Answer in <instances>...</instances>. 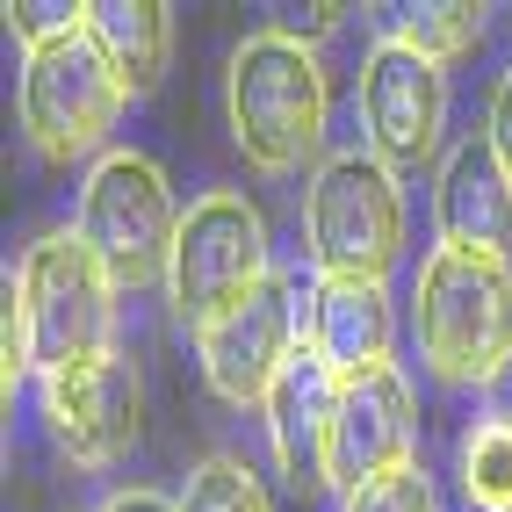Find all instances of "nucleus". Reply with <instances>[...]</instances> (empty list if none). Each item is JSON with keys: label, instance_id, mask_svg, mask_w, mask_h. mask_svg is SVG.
I'll use <instances>...</instances> for the list:
<instances>
[{"label": "nucleus", "instance_id": "1", "mask_svg": "<svg viewBox=\"0 0 512 512\" xmlns=\"http://www.w3.org/2000/svg\"><path fill=\"white\" fill-rule=\"evenodd\" d=\"M231 138L260 174H303L325 152V65L289 29H253L231 51Z\"/></svg>", "mask_w": 512, "mask_h": 512}, {"label": "nucleus", "instance_id": "2", "mask_svg": "<svg viewBox=\"0 0 512 512\" xmlns=\"http://www.w3.org/2000/svg\"><path fill=\"white\" fill-rule=\"evenodd\" d=\"M8 296L29 325V361L37 375L80 368L94 354H116V282L109 267L87 253L80 231H51L22 253V267H8Z\"/></svg>", "mask_w": 512, "mask_h": 512}, {"label": "nucleus", "instance_id": "3", "mask_svg": "<svg viewBox=\"0 0 512 512\" xmlns=\"http://www.w3.org/2000/svg\"><path fill=\"white\" fill-rule=\"evenodd\" d=\"M419 361L440 383H476L512 361V267L440 246L419 267Z\"/></svg>", "mask_w": 512, "mask_h": 512}, {"label": "nucleus", "instance_id": "4", "mask_svg": "<svg viewBox=\"0 0 512 512\" xmlns=\"http://www.w3.org/2000/svg\"><path fill=\"white\" fill-rule=\"evenodd\" d=\"M303 231H311L318 282H390L404 253V195L397 174L375 152H339L318 166L303 195Z\"/></svg>", "mask_w": 512, "mask_h": 512}, {"label": "nucleus", "instance_id": "5", "mask_svg": "<svg viewBox=\"0 0 512 512\" xmlns=\"http://www.w3.org/2000/svg\"><path fill=\"white\" fill-rule=\"evenodd\" d=\"M73 231L87 238V253L109 267L116 289H152V282H166V267H174L181 210H174L166 174L145 152H109L80 188V224Z\"/></svg>", "mask_w": 512, "mask_h": 512}, {"label": "nucleus", "instance_id": "6", "mask_svg": "<svg viewBox=\"0 0 512 512\" xmlns=\"http://www.w3.org/2000/svg\"><path fill=\"white\" fill-rule=\"evenodd\" d=\"M275 267H267V224L246 195H202L181 217V246L166 267V303H174L181 332H210L217 318H231Z\"/></svg>", "mask_w": 512, "mask_h": 512}, {"label": "nucleus", "instance_id": "7", "mask_svg": "<svg viewBox=\"0 0 512 512\" xmlns=\"http://www.w3.org/2000/svg\"><path fill=\"white\" fill-rule=\"evenodd\" d=\"M123 101L130 94L116 80V65L101 58V44L87 37V29L22 58V130H29V145H37L51 166H73V159L109 145Z\"/></svg>", "mask_w": 512, "mask_h": 512}, {"label": "nucleus", "instance_id": "8", "mask_svg": "<svg viewBox=\"0 0 512 512\" xmlns=\"http://www.w3.org/2000/svg\"><path fill=\"white\" fill-rule=\"evenodd\" d=\"M303 339H311V296H296L289 275H267L231 318H217L210 332H202L195 347H202V375H210V390L246 412V404L275 397L282 368L303 354Z\"/></svg>", "mask_w": 512, "mask_h": 512}, {"label": "nucleus", "instance_id": "9", "mask_svg": "<svg viewBox=\"0 0 512 512\" xmlns=\"http://www.w3.org/2000/svg\"><path fill=\"white\" fill-rule=\"evenodd\" d=\"M44 426L58 440V455H73L80 469L123 462L145 433V383L130 354H94L80 368L44 375Z\"/></svg>", "mask_w": 512, "mask_h": 512}, {"label": "nucleus", "instance_id": "10", "mask_svg": "<svg viewBox=\"0 0 512 512\" xmlns=\"http://www.w3.org/2000/svg\"><path fill=\"white\" fill-rule=\"evenodd\" d=\"M361 130H368V152L390 174H419L440 152V130H448V80H440V65H426L383 37L361 65Z\"/></svg>", "mask_w": 512, "mask_h": 512}, {"label": "nucleus", "instance_id": "11", "mask_svg": "<svg viewBox=\"0 0 512 512\" xmlns=\"http://www.w3.org/2000/svg\"><path fill=\"white\" fill-rule=\"evenodd\" d=\"M412 390H404L397 368H368L339 390V419H332V484L339 491H361L390 469H412Z\"/></svg>", "mask_w": 512, "mask_h": 512}, {"label": "nucleus", "instance_id": "12", "mask_svg": "<svg viewBox=\"0 0 512 512\" xmlns=\"http://www.w3.org/2000/svg\"><path fill=\"white\" fill-rule=\"evenodd\" d=\"M339 375L303 347L289 368H282V383H275V397L260 404L267 412V440H275V462H282V476H289V491L296 498H311V491H325L332 484V419H339Z\"/></svg>", "mask_w": 512, "mask_h": 512}, {"label": "nucleus", "instance_id": "13", "mask_svg": "<svg viewBox=\"0 0 512 512\" xmlns=\"http://www.w3.org/2000/svg\"><path fill=\"white\" fill-rule=\"evenodd\" d=\"M433 217L448 253H484L505 260L512 253V174L491 138H462L440 166V188H433Z\"/></svg>", "mask_w": 512, "mask_h": 512}, {"label": "nucleus", "instance_id": "14", "mask_svg": "<svg viewBox=\"0 0 512 512\" xmlns=\"http://www.w3.org/2000/svg\"><path fill=\"white\" fill-rule=\"evenodd\" d=\"M390 339H397V318H390V289L375 282H311V347L339 383H354L368 368H390Z\"/></svg>", "mask_w": 512, "mask_h": 512}, {"label": "nucleus", "instance_id": "15", "mask_svg": "<svg viewBox=\"0 0 512 512\" xmlns=\"http://www.w3.org/2000/svg\"><path fill=\"white\" fill-rule=\"evenodd\" d=\"M87 37L116 65L123 94H152L166 80V58H174V8H159V0H94Z\"/></svg>", "mask_w": 512, "mask_h": 512}, {"label": "nucleus", "instance_id": "16", "mask_svg": "<svg viewBox=\"0 0 512 512\" xmlns=\"http://www.w3.org/2000/svg\"><path fill=\"white\" fill-rule=\"evenodd\" d=\"M390 44H404L426 65H455L484 44V8L476 0H440V8H404L390 15Z\"/></svg>", "mask_w": 512, "mask_h": 512}, {"label": "nucleus", "instance_id": "17", "mask_svg": "<svg viewBox=\"0 0 512 512\" xmlns=\"http://www.w3.org/2000/svg\"><path fill=\"white\" fill-rule=\"evenodd\" d=\"M455 476L476 512H512V426L469 419L455 440Z\"/></svg>", "mask_w": 512, "mask_h": 512}, {"label": "nucleus", "instance_id": "18", "mask_svg": "<svg viewBox=\"0 0 512 512\" xmlns=\"http://www.w3.org/2000/svg\"><path fill=\"white\" fill-rule=\"evenodd\" d=\"M181 512H275V505H267L260 476L238 455H210V462H195L188 491H181Z\"/></svg>", "mask_w": 512, "mask_h": 512}, {"label": "nucleus", "instance_id": "19", "mask_svg": "<svg viewBox=\"0 0 512 512\" xmlns=\"http://www.w3.org/2000/svg\"><path fill=\"white\" fill-rule=\"evenodd\" d=\"M347 512H440L433 484H426V469H390V476H375V484L347 491Z\"/></svg>", "mask_w": 512, "mask_h": 512}, {"label": "nucleus", "instance_id": "20", "mask_svg": "<svg viewBox=\"0 0 512 512\" xmlns=\"http://www.w3.org/2000/svg\"><path fill=\"white\" fill-rule=\"evenodd\" d=\"M8 29H15L29 51H44V44L80 37V29H87V8H73V0H15V8H8Z\"/></svg>", "mask_w": 512, "mask_h": 512}, {"label": "nucleus", "instance_id": "21", "mask_svg": "<svg viewBox=\"0 0 512 512\" xmlns=\"http://www.w3.org/2000/svg\"><path fill=\"white\" fill-rule=\"evenodd\" d=\"M484 138L498 145V159H505V174H512V73L498 80V94H491V130Z\"/></svg>", "mask_w": 512, "mask_h": 512}, {"label": "nucleus", "instance_id": "22", "mask_svg": "<svg viewBox=\"0 0 512 512\" xmlns=\"http://www.w3.org/2000/svg\"><path fill=\"white\" fill-rule=\"evenodd\" d=\"M484 419H498V426H512V361L484 383Z\"/></svg>", "mask_w": 512, "mask_h": 512}, {"label": "nucleus", "instance_id": "23", "mask_svg": "<svg viewBox=\"0 0 512 512\" xmlns=\"http://www.w3.org/2000/svg\"><path fill=\"white\" fill-rule=\"evenodd\" d=\"M101 512H181V505H174V498H159V491H116Z\"/></svg>", "mask_w": 512, "mask_h": 512}]
</instances>
